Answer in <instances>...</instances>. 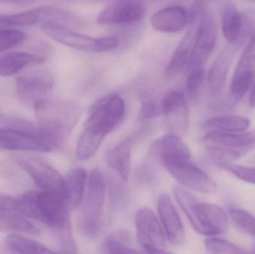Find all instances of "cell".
Instances as JSON below:
<instances>
[{
  "instance_id": "obj_1",
  "label": "cell",
  "mask_w": 255,
  "mask_h": 254,
  "mask_svg": "<svg viewBox=\"0 0 255 254\" xmlns=\"http://www.w3.org/2000/svg\"><path fill=\"white\" fill-rule=\"evenodd\" d=\"M17 201L18 210L22 216L50 227L58 240L72 235L69 207L63 194L31 191Z\"/></svg>"
},
{
  "instance_id": "obj_2",
  "label": "cell",
  "mask_w": 255,
  "mask_h": 254,
  "mask_svg": "<svg viewBox=\"0 0 255 254\" xmlns=\"http://www.w3.org/2000/svg\"><path fill=\"white\" fill-rule=\"evenodd\" d=\"M34 108L37 126L52 149L68 138L81 115L80 109L73 103L48 98L38 101Z\"/></svg>"
},
{
  "instance_id": "obj_3",
  "label": "cell",
  "mask_w": 255,
  "mask_h": 254,
  "mask_svg": "<svg viewBox=\"0 0 255 254\" xmlns=\"http://www.w3.org/2000/svg\"><path fill=\"white\" fill-rule=\"evenodd\" d=\"M173 194L196 232L202 235L214 237L227 231L229 218L226 211L220 206L199 202L181 186H175Z\"/></svg>"
},
{
  "instance_id": "obj_4",
  "label": "cell",
  "mask_w": 255,
  "mask_h": 254,
  "mask_svg": "<svg viewBox=\"0 0 255 254\" xmlns=\"http://www.w3.org/2000/svg\"><path fill=\"white\" fill-rule=\"evenodd\" d=\"M106 182L99 168L91 171L88 179L86 195L81 204L79 224L81 231L88 237H94L101 228L105 204Z\"/></svg>"
},
{
  "instance_id": "obj_5",
  "label": "cell",
  "mask_w": 255,
  "mask_h": 254,
  "mask_svg": "<svg viewBox=\"0 0 255 254\" xmlns=\"http://www.w3.org/2000/svg\"><path fill=\"white\" fill-rule=\"evenodd\" d=\"M126 114V105L120 95L112 94L100 99L93 107L82 132L103 143L118 128Z\"/></svg>"
},
{
  "instance_id": "obj_6",
  "label": "cell",
  "mask_w": 255,
  "mask_h": 254,
  "mask_svg": "<svg viewBox=\"0 0 255 254\" xmlns=\"http://www.w3.org/2000/svg\"><path fill=\"white\" fill-rule=\"evenodd\" d=\"M0 21L3 25H53L64 28H82L84 22L79 16L61 7L55 6H42L27 11L13 14H0Z\"/></svg>"
},
{
  "instance_id": "obj_7",
  "label": "cell",
  "mask_w": 255,
  "mask_h": 254,
  "mask_svg": "<svg viewBox=\"0 0 255 254\" xmlns=\"http://www.w3.org/2000/svg\"><path fill=\"white\" fill-rule=\"evenodd\" d=\"M193 19L197 22V28L187 65L188 72L202 68L212 53L217 40L215 23L206 6L202 3L196 4L193 8Z\"/></svg>"
},
{
  "instance_id": "obj_8",
  "label": "cell",
  "mask_w": 255,
  "mask_h": 254,
  "mask_svg": "<svg viewBox=\"0 0 255 254\" xmlns=\"http://www.w3.org/2000/svg\"><path fill=\"white\" fill-rule=\"evenodd\" d=\"M41 30L52 40L73 49L91 53L106 52L117 49L120 41L115 37H92L71 28L41 25Z\"/></svg>"
},
{
  "instance_id": "obj_9",
  "label": "cell",
  "mask_w": 255,
  "mask_h": 254,
  "mask_svg": "<svg viewBox=\"0 0 255 254\" xmlns=\"http://www.w3.org/2000/svg\"><path fill=\"white\" fill-rule=\"evenodd\" d=\"M136 236L141 249L148 254H169L166 234L157 216L148 207L138 209L135 215Z\"/></svg>"
},
{
  "instance_id": "obj_10",
  "label": "cell",
  "mask_w": 255,
  "mask_h": 254,
  "mask_svg": "<svg viewBox=\"0 0 255 254\" xmlns=\"http://www.w3.org/2000/svg\"><path fill=\"white\" fill-rule=\"evenodd\" d=\"M54 86V77L47 69L38 68L20 75L16 79V92L19 99L26 105L34 107L44 99Z\"/></svg>"
},
{
  "instance_id": "obj_11",
  "label": "cell",
  "mask_w": 255,
  "mask_h": 254,
  "mask_svg": "<svg viewBox=\"0 0 255 254\" xmlns=\"http://www.w3.org/2000/svg\"><path fill=\"white\" fill-rule=\"evenodd\" d=\"M162 164L169 174L184 186L207 195L217 191L215 182L190 160L165 161Z\"/></svg>"
},
{
  "instance_id": "obj_12",
  "label": "cell",
  "mask_w": 255,
  "mask_h": 254,
  "mask_svg": "<svg viewBox=\"0 0 255 254\" xmlns=\"http://www.w3.org/2000/svg\"><path fill=\"white\" fill-rule=\"evenodd\" d=\"M18 163L42 190L65 196V180L53 167L35 158H22Z\"/></svg>"
},
{
  "instance_id": "obj_13",
  "label": "cell",
  "mask_w": 255,
  "mask_h": 254,
  "mask_svg": "<svg viewBox=\"0 0 255 254\" xmlns=\"http://www.w3.org/2000/svg\"><path fill=\"white\" fill-rule=\"evenodd\" d=\"M4 150L46 153L53 149L46 143L42 134L6 127L0 128V151Z\"/></svg>"
},
{
  "instance_id": "obj_14",
  "label": "cell",
  "mask_w": 255,
  "mask_h": 254,
  "mask_svg": "<svg viewBox=\"0 0 255 254\" xmlns=\"http://www.w3.org/2000/svg\"><path fill=\"white\" fill-rule=\"evenodd\" d=\"M160 104L169 129L178 135L185 134L190 125V112L185 95L178 90L170 91Z\"/></svg>"
},
{
  "instance_id": "obj_15",
  "label": "cell",
  "mask_w": 255,
  "mask_h": 254,
  "mask_svg": "<svg viewBox=\"0 0 255 254\" xmlns=\"http://www.w3.org/2000/svg\"><path fill=\"white\" fill-rule=\"evenodd\" d=\"M144 11L139 3L120 1L103 9L97 16V22L103 25H130L139 22Z\"/></svg>"
},
{
  "instance_id": "obj_16",
  "label": "cell",
  "mask_w": 255,
  "mask_h": 254,
  "mask_svg": "<svg viewBox=\"0 0 255 254\" xmlns=\"http://www.w3.org/2000/svg\"><path fill=\"white\" fill-rule=\"evenodd\" d=\"M157 206L166 237L173 244H182L186 240L185 229L169 195L166 194L160 195Z\"/></svg>"
},
{
  "instance_id": "obj_17",
  "label": "cell",
  "mask_w": 255,
  "mask_h": 254,
  "mask_svg": "<svg viewBox=\"0 0 255 254\" xmlns=\"http://www.w3.org/2000/svg\"><path fill=\"white\" fill-rule=\"evenodd\" d=\"M188 22L187 11L179 5H170L157 10L150 17L151 26L159 32L177 33Z\"/></svg>"
},
{
  "instance_id": "obj_18",
  "label": "cell",
  "mask_w": 255,
  "mask_h": 254,
  "mask_svg": "<svg viewBox=\"0 0 255 254\" xmlns=\"http://www.w3.org/2000/svg\"><path fill=\"white\" fill-rule=\"evenodd\" d=\"M202 140L206 146L242 152V149H248L255 144V130L246 133L205 131Z\"/></svg>"
},
{
  "instance_id": "obj_19",
  "label": "cell",
  "mask_w": 255,
  "mask_h": 254,
  "mask_svg": "<svg viewBox=\"0 0 255 254\" xmlns=\"http://www.w3.org/2000/svg\"><path fill=\"white\" fill-rule=\"evenodd\" d=\"M136 137L130 135L121 140L107 154V162L119 174L121 179L127 180L130 171L131 152Z\"/></svg>"
},
{
  "instance_id": "obj_20",
  "label": "cell",
  "mask_w": 255,
  "mask_h": 254,
  "mask_svg": "<svg viewBox=\"0 0 255 254\" xmlns=\"http://www.w3.org/2000/svg\"><path fill=\"white\" fill-rule=\"evenodd\" d=\"M161 162L174 160L190 159V151L185 142L178 134L170 133L162 137L156 145Z\"/></svg>"
},
{
  "instance_id": "obj_21",
  "label": "cell",
  "mask_w": 255,
  "mask_h": 254,
  "mask_svg": "<svg viewBox=\"0 0 255 254\" xmlns=\"http://www.w3.org/2000/svg\"><path fill=\"white\" fill-rule=\"evenodd\" d=\"M64 180L67 205L70 208L79 207L85 198L87 183L86 171L80 167L72 169Z\"/></svg>"
},
{
  "instance_id": "obj_22",
  "label": "cell",
  "mask_w": 255,
  "mask_h": 254,
  "mask_svg": "<svg viewBox=\"0 0 255 254\" xmlns=\"http://www.w3.org/2000/svg\"><path fill=\"white\" fill-rule=\"evenodd\" d=\"M46 58L37 54L16 52L0 57V76H10L19 73L30 64H40Z\"/></svg>"
},
{
  "instance_id": "obj_23",
  "label": "cell",
  "mask_w": 255,
  "mask_h": 254,
  "mask_svg": "<svg viewBox=\"0 0 255 254\" xmlns=\"http://www.w3.org/2000/svg\"><path fill=\"white\" fill-rule=\"evenodd\" d=\"M254 64L240 60L231 85V93L237 101L247 95L255 81Z\"/></svg>"
},
{
  "instance_id": "obj_24",
  "label": "cell",
  "mask_w": 255,
  "mask_h": 254,
  "mask_svg": "<svg viewBox=\"0 0 255 254\" xmlns=\"http://www.w3.org/2000/svg\"><path fill=\"white\" fill-rule=\"evenodd\" d=\"M250 119L240 115H225L211 118L204 122V131H221V132H243L250 128Z\"/></svg>"
},
{
  "instance_id": "obj_25",
  "label": "cell",
  "mask_w": 255,
  "mask_h": 254,
  "mask_svg": "<svg viewBox=\"0 0 255 254\" xmlns=\"http://www.w3.org/2000/svg\"><path fill=\"white\" fill-rule=\"evenodd\" d=\"M230 67V58L227 53L220 55L208 75V90L211 96H217L224 89Z\"/></svg>"
},
{
  "instance_id": "obj_26",
  "label": "cell",
  "mask_w": 255,
  "mask_h": 254,
  "mask_svg": "<svg viewBox=\"0 0 255 254\" xmlns=\"http://www.w3.org/2000/svg\"><path fill=\"white\" fill-rule=\"evenodd\" d=\"M0 231L37 235L40 230L18 211L0 212Z\"/></svg>"
},
{
  "instance_id": "obj_27",
  "label": "cell",
  "mask_w": 255,
  "mask_h": 254,
  "mask_svg": "<svg viewBox=\"0 0 255 254\" xmlns=\"http://www.w3.org/2000/svg\"><path fill=\"white\" fill-rule=\"evenodd\" d=\"M193 39L191 31L187 33L179 44L176 46L170 61L166 68V74L169 77L179 74L184 67H187L191 55Z\"/></svg>"
},
{
  "instance_id": "obj_28",
  "label": "cell",
  "mask_w": 255,
  "mask_h": 254,
  "mask_svg": "<svg viewBox=\"0 0 255 254\" xmlns=\"http://www.w3.org/2000/svg\"><path fill=\"white\" fill-rule=\"evenodd\" d=\"M102 250L106 254L139 253L133 247V237L128 230H115L108 236L102 245Z\"/></svg>"
},
{
  "instance_id": "obj_29",
  "label": "cell",
  "mask_w": 255,
  "mask_h": 254,
  "mask_svg": "<svg viewBox=\"0 0 255 254\" xmlns=\"http://www.w3.org/2000/svg\"><path fill=\"white\" fill-rule=\"evenodd\" d=\"M242 13L232 4L225 7L222 17L223 35L229 43H235L239 40L242 28Z\"/></svg>"
},
{
  "instance_id": "obj_30",
  "label": "cell",
  "mask_w": 255,
  "mask_h": 254,
  "mask_svg": "<svg viewBox=\"0 0 255 254\" xmlns=\"http://www.w3.org/2000/svg\"><path fill=\"white\" fill-rule=\"evenodd\" d=\"M5 243L10 250L16 253L52 254L55 252L34 240L16 234L7 236Z\"/></svg>"
},
{
  "instance_id": "obj_31",
  "label": "cell",
  "mask_w": 255,
  "mask_h": 254,
  "mask_svg": "<svg viewBox=\"0 0 255 254\" xmlns=\"http://www.w3.org/2000/svg\"><path fill=\"white\" fill-rule=\"evenodd\" d=\"M232 222L243 232L255 237V217L247 210L231 206L228 209Z\"/></svg>"
},
{
  "instance_id": "obj_32",
  "label": "cell",
  "mask_w": 255,
  "mask_h": 254,
  "mask_svg": "<svg viewBox=\"0 0 255 254\" xmlns=\"http://www.w3.org/2000/svg\"><path fill=\"white\" fill-rule=\"evenodd\" d=\"M206 79V72L203 68L196 69L189 71L186 81L185 89L187 97L192 101H195L200 95Z\"/></svg>"
},
{
  "instance_id": "obj_33",
  "label": "cell",
  "mask_w": 255,
  "mask_h": 254,
  "mask_svg": "<svg viewBox=\"0 0 255 254\" xmlns=\"http://www.w3.org/2000/svg\"><path fill=\"white\" fill-rule=\"evenodd\" d=\"M205 246L209 253L214 254H238L244 252L235 243L216 237L206 239Z\"/></svg>"
},
{
  "instance_id": "obj_34",
  "label": "cell",
  "mask_w": 255,
  "mask_h": 254,
  "mask_svg": "<svg viewBox=\"0 0 255 254\" xmlns=\"http://www.w3.org/2000/svg\"><path fill=\"white\" fill-rule=\"evenodd\" d=\"M220 168L229 171L243 181L255 184V167L238 165L229 162L217 164Z\"/></svg>"
},
{
  "instance_id": "obj_35",
  "label": "cell",
  "mask_w": 255,
  "mask_h": 254,
  "mask_svg": "<svg viewBox=\"0 0 255 254\" xmlns=\"http://www.w3.org/2000/svg\"><path fill=\"white\" fill-rule=\"evenodd\" d=\"M26 34L16 29H0V52L11 49L22 43Z\"/></svg>"
},
{
  "instance_id": "obj_36",
  "label": "cell",
  "mask_w": 255,
  "mask_h": 254,
  "mask_svg": "<svg viewBox=\"0 0 255 254\" xmlns=\"http://www.w3.org/2000/svg\"><path fill=\"white\" fill-rule=\"evenodd\" d=\"M162 113L161 104H158L153 99H146L142 102L141 107V116L143 119H151Z\"/></svg>"
},
{
  "instance_id": "obj_37",
  "label": "cell",
  "mask_w": 255,
  "mask_h": 254,
  "mask_svg": "<svg viewBox=\"0 0 255 254\" xmlns=\"http://www.w3.org/2000/svg\"><path fill=\"white\" fill-rule=\"evenodd\" d=\"M241 60L250 63V64H255V34L250 39L248 45L243 52Z\"/></svg>"
},
{
  "instance_id": "obj_38",
  "label": "cell",
  "mask_w": 255,
  "mask_h": 254,
  "mask_svg": "<svg viewBox=\"0 0 255 254\" xmlns=\"http://www.w3.org/2000/svg\"><path fill=\"white\" fill-rule=\"evenodd\" d=\"M249 104H250V107H255V82H253V85L250 88Z\"/></svg>"
},
{
  "instance_id": "obj_39",
  "label": "cell",
  "mask_w": 255,
  "mask_h": 254,
  "mask_svg": "<svg viewBox=\"0 0 255 254\" xmlns=\"http://www.w3.org/2000/svg\"><path fill=\"white\" fill-rule=\"evenodd\" d=\"M33 0H0V2L14 3V4H22V3L29 2Z\"/></svg>"
},
{
  "instance_id": "obj_40",
  "label": "cell",
  "mask_w": 255,
  "mask_h": 254,
  "mask_svg": "<svg viewBox=\"0 0 255 254\" xmlns=\"http://www.w3.org/2000/svg\"><path fill=\"white\" fill-rule=\"evenodd\" d=\"M3 25H3V24L1 23V21H0V28H1V26H3Z\"/></svg>"
},
{
  "instance_id": "obj_41",
  "label": "cell",
  "mask_w": 255,
  "mask_h": 254,
  "mask_svg": "<svg viewBox=\"0 0 255 254\" xmlns=\"http://www.w3.org/2000/svg\"><path fill=\"white\" fill-rule=\"evenodd\" d=\"M253 1H255V0H253Z\"/></svg>"
},
{
  "instance_id": "obj_42",
  "label": "cell",
  "mask_w": 255,
  "mask_h": 254,
  "mask_svg": "<svg viewBox=\"0 0 255 254\" xmlns=\"http://www.w3.org/2000/svg\"></svg>"
}]
</instances>
